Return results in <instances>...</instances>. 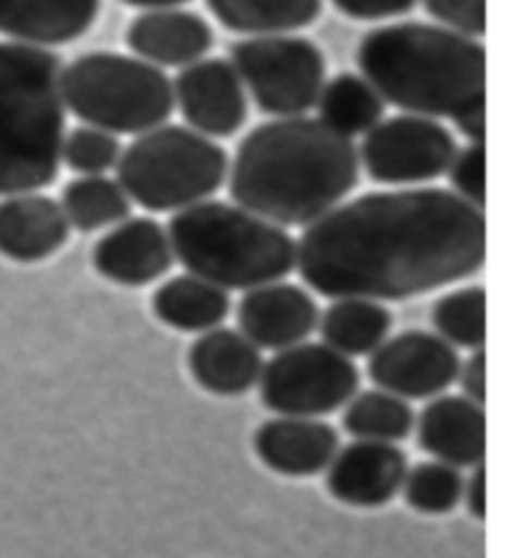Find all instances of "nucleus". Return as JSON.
<instances>
[{"mask_svg":"<svg viewBox=\"0 0 513 558\" xmlns=\"http://www.w3.org/2000/svg\"><path fill=\"white\" fill-rule=\"evenodd\" d=\"M339 446L335 428L321 418L273 416L254 434L256 459L285 478H310L323 473Z\"/></svg>","mask_w":513,"mask_h":558,"instance_id":"nucleus-17","label":"nucleus"},{"mask_svg":"<svg viewBox=\"0 0 513 558\" xmlns=\"http://www.w3.org/2000/svg\"><path fill=\"white\" fill-rule=\"evenodd\" d=\"M364 78L401 111L449 118L471 143L486 141V48L433 23H389L361 38Z\"/></svg>","mask_w":513,"mask_h":558,"instance_id":"nucleus-3","label":"nucleus"},{"mask_svg":"<svg viewBox=\"0 0 513 558\" xmlns=\"http://www.w3.org/2000/svg\"><path fill=\"white\" fill-rule=\"evenodd\" d=\"M358 148L318 118L260 123L229 166L233 203L281 228H306L358 185Z\"/></svg>","mask_w":513,"mask_h":558,"instance_id":"nucleus-2","label":"nucleus"},{"mask_svg":"<svg viewBox=\"0 0 513 558\" xmlns=\"http://www.w3.org/2000/svg\"><path fill=\"white\" fill-rule=\"evenodd\" d=\"M361 374L353 359L326 343H296L276 351L258 378L260 403L276 416L321 418L343 409L358 391Z\"/></svg>","mask_w":513,"mask_h":558,"instance_id":"nucleus-9","label":"nucleus"},{"mask_svg":"<svg viewBox=\"0 0 513 558\" xmlns=\"http://www.w3.org/2000/svg\"><path fill=\"white\" fill-rule=\"evenodd\" d=\"M486 214L445 189L366 193L318 218L296 241V270L323 299L408 301L486 264Z\"/></svg>","mask_w":513,"mask_h":558,"instance_id":"nucleus-1","label":"nucleus"},{"mask_svg":"<svg viewBox=\"0 0 513 558\" xmlns=\"http://www.w3.org/2000/svg\"><path fill=\"white\" fill-rule=\"evenodd\" d=\"M65 111L115 135H141L171 118L173 81L141 58L83 53L61 71Z\"/></svg>","mask_w":513,"mask_h":558,"instance_id":"nucleus-7","label":"nucleus"},{"mask_svg":"<svg viewBox=\"0 0 513 558\" xmlns=\"http://www.w3.org/2000/svg\"><path fill=\"white\" fill-rule=\"evenodd\" d=\"M231 65L260 113L306 116L326 83V56L304 36H251L231 46Z\"/></svg>","mask_w":513,"mask_h":558,"instance_id":"nucleus-8","label":"nucleus"},{"mask_svg":"<svg viewBox=\"0 0 513 558\" xmlns=\"http://www.w3.org/2000/svg\"><path fill=\"white\" fill-rule=\"evenodd\" d=\"M466 478L461 469L443 461H424L408 466L401 494L408 509L424 515H445L464 501Z\"/></svg>","mask_w":513,"mask_h":558,"instance_id":"nucleus-29","label":"nucleus"},{"mask_svg":"<svg viewBox=\"0 0 513 558\" xmlns=\"http://www.w3.org/2000/svg\"><path fill=\"white\" fill-rule=\"evenodd\" d=\"M173 100L188 129L208 138H231L248 121V96L225 58L183 65L173 81Z\"/></svg>","mask_w":513,"mask_h":558,"instance_id":"nucleus-12","label":"nucleus"},{"mask_svg":"<svg viewBox=\"0 0 513 558\" xmlns=\"http://www.w3.org/2000/svg\"><path fill=\"white\" fill-rule=\"evenodd\" d=\"M431 324L436 336H441L453 349L481 351L486 349V289L484 286H464L459 291L443 293L431 308Z\"/></svg>","mask_w":513,"mask_h":558,"instance_id":"nucleus-28","label":"nucleus"},{"mask_svg":"<svg viewBox=\"0 0 513 558\" xmlns=\"http://www.w3.org/2000/svg\"><path fill=\"white\" fill-rule=\"evenodd\" d=\"M451 193L478 210L486 208V146L468 143L466 148H456L449 171Z\"/></svg>","mask_w":513,"mask_h":558,"instance_id":"nucleus-31","label":"nucleus"},{"mask_svg":"<svg viewBox=\"0 0 513 558\" xmlns=\"http://www.w3.org/2000/svg\"><path fill=\"white\" fill-rule=\"evenodd\" d=\"M424 8L443 28L468 38L486 36V0H424Z\"/></svg>","mask_w":513,"mask_h":558,"instance_id":"nucleus-32","label":"nucleus"},{"mask_svg":"<svg viewBox=\"0 0 513 558\" xmlns=\"http://www.w3.org/2000/svg\"><path fill=\"white\" fill-rule=\"evenodd\" d=\"M166 231L175 264L225 291L283 281L296 270L293 235L239 203L200 201L175 210Z\"/></svg>","mask_w":513,"mask_h":558,"instance_id":"nucleus-5","label":"nucleus"},{"mask_svg":"<svg viewBox=\"0 0 513 558\" xmlns=\"http://www.w3.org/2000/svg\"><path fill=\"white\" fill-rule=\"evenodd\" d=\"M464 501L468 506V513L476 515L478 521L486 519V506H489V494H486V469L481 466L474 469V476L466 481L464 486Z\"/></svg>","mask_w":513,"mask_h":558,"instance_id":"nucleus-35","label":"nucleus"},{"mask_svg":"<svg viewBox=\"0 0 513 558\" xmlns=\"http://www.w3.org/2000/svg\"><path fill=\"white\" fill-rule=\"evenodd\" d=\"M61 58L0 40V196L48 189L61 171Z\"/></svg>","mask_w":513,"mask_h":558,"instance_id":"nucleus-4","label":"nucleus"},{"mask_svg":"<svg viewBox=\"0 0 513 558\" xmlns=\"http://www.w3.org/2000/svg\"><path fill=\"white\" fill-rule=\"evenodd\" d=\"M225 31L243 36H279L308 28L323 13V0H206Z\"/></svg>","mask_w":513,"mask_h":558,"instance_id":"nucleus-24","label":"nucleus"},{"mask_svg":"<svg viewBox=\"0 0 513 558\" xmlns=\"http://www.w3.org/2000/svg\"><path fill=\"white\" fill-rule=\"evenodd\" d=\"M150 311L179 333H206L231 316V295L196 274L168 278L150 295Z\"/></svg>","mask_w":513,"mask_h":558,"instance_id":"nucleus-22","label":"nucleus"},{"mask_svg":"<svg viewBox=\"0 0 513 558\" xmlns=\"http://www.w3.org/2000/svg\"><path fill=\"white\" fill-rule=\"evenodd\" d=\"M416 441L420 451L456 469H476L486 461L489 421L484 403L464 393H439L416 416Z\"/></svg>","mask_w":513,"mask_h":558,"instance_id":"nucleus-16","label":"nucleus"},{"mask_svg":"<svg viewBox=\"0 0 513 558\" xmlns=\"http://www.w3.org/2000/svg\"><path fill=\"white\" fill-rule=\"evenodd\" d=\"M121 150V141L115 133L83 123L63 135L61 163L78 175H106L115 168Z\"/></svg>","mask_w":513,"mask_h":558,"instance_id":"nucleus-30","label":"nucleus"},{"mask_svg":"<svg viewBox=\"0 0 513 558\" xmlns=\"http://www.w3.org/2000/svg\"><path fill=\"white\" fill-rule=\"evenodd\" d=\"M459 349L433 331H401L389 336L368 356V378L376 388L406 401H428L456 384Z\"/></svg>","mask_w":513,"mask_h":558,"instance_id":"nucleus-11","label":"nucleus"},{"mask_svg":"<svg viewBox=\"0 0 513 558\" xmlns=\"http://www.w3.org/2000/svg\"><path fill=\"white\" fill-rule=\"evenodd\" d=\"M231 158L188 125H156L136 135L115 163L118 183L150 214H175L208 201L229 179Z\"/></svg>","mask_w":513,"mask_h":558,"instance_id":"nucleus-6","label":"nucleus"},{"mask_svg":"<svg viewBox=\"0 0 513 558\" xmlns=\"http://www.w3.org/2000/svg\"><path fill=\"white\" fill-rule=\"evenodd\" d=\"M213 28L204 15L161 8L136 15L125 28V46L150 65L183 68L200 61L213 48Z\"/></svg>","mask_w":513,"mask_h":558,"instance_id":"nucleus-20","label":"nucleus"},{"mask_svg":"<svg viewBox=\"0 0 513 558\" xmlns=\"http://www.w3.org/2000/svg\"><path fill=\"white\" fill-rule=\"evenodd\" d=\"M459 386L466 399L476 403H486V388H489V376H486V353L474 351L471 356L459 366Z\"/></svg>","mask_w":513,"mask_h":558,"instance_id":"nucleus-34","label":"nucleus"},{"mask_svg":"<svg viewBox=\"0 0 513 558\" xmlns=\"http://www.w3.org/2000/svg\"><path fill=\"white\" fill-rule=\"evenodd\" d=\"M121 3L143 8V11H161V8H181L191 3V0H121Z\"/></svg>","mask_w":513,"mask_h":558,"instance_id":"nucleus-36","label":"nucleus"},{"mask_svg":"<svg viewBox=\"0 0 513 558\" xmlns=\"http://www.w3.org/2000/svg\"><path fill=\"white\" fill-rule=\"evenodd\" d=\"M318 121L328 129L353 138L364 135L383 118L386 104L364 75L339 73L323 83L316 100Z\"/></svg>","mask_w":513,"mask_h":558,"instance_id":"nucleus-25","label":"nucleus"},{"mask_svg":"<svg viewBox=\"0 0 513 558\" xmlns=\"http://www.w3.org/2000/svg\"><path fill=\"white\" fill-rule=\"evenodd\" d=\"M61 208L71 228L81 233H94L125 221L133 210V201L123 185L108 175H81L65 183Z\"/></svg>","mask_w":513,"mask_h":558,"instance_id":"nucleus-27","label":"nucleus"},{"mask_svg":"<svg viewBox=\"0 0 513 558\" xmlns=\"http://www.w3.org/2000/svg\"><path fill=\"white\" fill-rule=\"evenodd\" d=\"M100 13V0H0V36L50 48L86 36Z\"/></svg>","mask_w":513,"mask_h":558,"instance_id":"nucleus-21","label":"nucleus"},{"mask_svg":"<svg viewBox=\"0 0 513 558\" xmlns=\"http://www.w3.org/2000/svg\"><path fill=\"white\" fill-rule=\"evenodd\" d=\"M393 313L374 299H331V306L318 313L316 331L328 349L346 359L371 356L386 338L391 336Z\"/></svg>","mask_w":513,"mask_h":558,"instance_id":"nucleus-23","label":"nucleus"},{"mask_svg":"<svg viewBox=\"0 0 513 558\" xmlns=\"http://www.w3.org/2000/svg\"><path fill=\"white\" fill-rule=\"evenodd\" d=\"M61 203L46 193H13L0 201V256L13 264H40L71 239Z\"/></svg>","mask_w":513,"mask_h":558,"instance_id":"nucleus-18","label":"nucleus"},{"mask_svg":"<svg viewBox=\"0 0 513 558\" xmlns=\"http://www.w3.org/2000/svg\"><path fill=\"white\" fill-rule=\"evenodd\" d=\"M456 148L453 133L436 118L403 113L364 133L358 163L381 185H424L445 175Z\"/></svg>","mask_w":513,"mask_h":558,"instance_id":"nucleus-10","label":"nucleus"},{"mask_svg":"<svg viewBox=\"0 0 513 558\" xmlns=\"http://www.w3.org/2000/svg\"><path fill=\"white\" fill-rule=\"evenodd\" d=\"M90 264L108 283L143 289L163 278L173 268L175 256L161 223L148 216H129L96 241Z\"/></svg>","mask_w":513,"mask_h":558,"instance_id":"nucleus-14","label":"nucleus"},{"mask_svg":"<svg viewBox=\"0 0 513 558\" xmlns=\"http://www.w3.org/2000/svg\"><path fill=\"white\" fill-rule=\"evenodd\" d=\"M331 3L353 21H389L414 11L418 0H331Z\"/></svg>","mask_w":513,"mask_h":558,"instance_id":"nucleus-33","label":"nucleus"},{"mask_svg":"<svg viewBox=\"0 0 513 558\" xmlns=\"http://www.w3.org/2000/svg\"><path fill=\"white\" fill-rule=\"evenodd\" d=\"M408 456L396 444L353 441L328 463L326 492L351 509H381L401 494Z\"/></svg>","mask_w":513,"mask_h":558,"instance_id":"nucleus-13","label":"nucleus"},{"mask_svg":"<svg viewBox=\"0 0 513 558\" xmlns=\"http://www.w3.org/2000/svg\"><path fill=\"white\" fill-rule=\"evenodd\" d=\"M316 299L296 283L273 281L243 293L235 306L239 331L258 349L283 351L308 341L318 326Z\"/></svg>","mask_w":513,"mask_h":558,"instance_id":"nucleus-15","label":"nucleus"},{"mask_svg":"<svg viewBox=\"0 0 513 558\" xmlns=\"http://www.w3.org/2000/svg\"><path fill=\"white\" fill-rule=\"evenodd\" d=\"M341 424L358 441L401 444L414 434L416 413L411 409V401L396 393L383 388H371V391L358 388L343 405Z\"/></svg>","mask_w":513,"mask_h":558,"instance_id":"nucleus-26","label":"nucleus"},{"mask_svg":"<svg viewBox=\"0 0 513 558\" xmlns=\"http://www.w3.org/2000/svg\"><path fill=\"white\" fill-rule=\"evenodd\" d=\"M186 366L191 378L206 393L218 399H239L254 391L264 368L260 349L248 341L239 328L216 326L206 333H198L191 343Z\"/></svg>","mask_w":513,"mask_h":558,"instance_id":"nucleus-19","label":"nucleus"}]
</instances>
